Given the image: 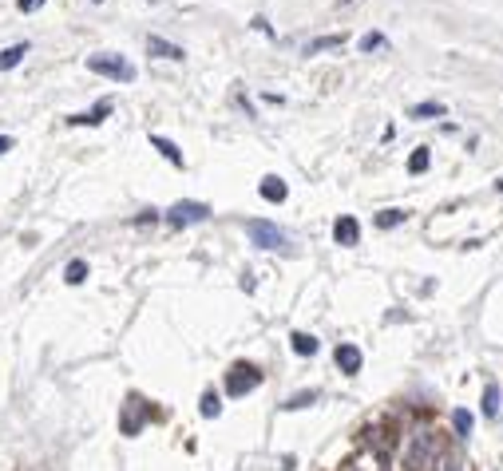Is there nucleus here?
<instances>
[{
  "instance_id": "1",
  "label": "nucleus",
  "mask_w": 503,
  "mask_h": 471,
  "mask_svg": "<svg viewBox=\"0 0 503 471\" xmlns=\"http://www.w3.org/2000/svg\"><path fill=\"white\" fill-rule=\"evenodd\" d=\"M246 234H250V242L258 246V250H289L285 230H278V226L266 222V218H250L246 222Z\"/></svg>"
},
{
  "instance_id": "2",
  "label": "nucleus",
  "mask_w": 503,
  "mask_h": 471,
  "mask_svg": "<svg viewBox=\"0 0 503 471\" xmlns=\"http://www.w3.org/2000/svg\"><path fill=\"white\" fill-rule=\"evenodd\" d=\"M88 67H92L95 76L119 79V83H131V79H135V67H131L123 56H115V52H99V56H88Z\"/></svg>"
},
{
  "instance_id": "3",
  "label": "nucleus",
  "mask_w": 503,
  "mask_h": 471,
  "mask_svg": "<svg viewBox=\"0 0 503 471\" xmlns=\"http://www.w3.org/2000/svg\"><path fill=\"white\" fill-rule=\"evenodd\" d=\"M258 384H262V368L258 364H246V361L230 364V373H226V396H246Z\"/></svg>"
},
{
  "instance_id": "4",
  "label": "nucleus",
  "mask_w": 503,
  "mask_h": 471,
  "mask_svg": "<svg viewBox=\"0 0 503 471\" xmlns=\"http://www.w3.org/2000/svg\"><path fill=\"white\" fill-rule=\"evenodd\" d=\"M210 218V206L206 202H174L171 210H167V222L171 226H194V222Z\"/></svg>"
},
{
  "instance_id": "5",
  "label": "nucleus",
  "mask_w": 503,
  "mask_h": 471,
  "mask_svg": "<svg viewBox=\"0 0 503 471\" xmlns=\"http://www.w3.org/2000/svg\"><path fill=\"white\" fill-rule=\"evenodd\" d=\"M333 361H337V368H341L345 377H357V373H361V348L357 345H337Z\"/></svg>"
},
{
  "instance_id": "6",
  "label": "nucleus",
  "mask_w": 503,
  "mask_h": 471,
  "mask_svg": "<svg viewBox=\"0 0 503 471\" xmlns=\"http://www.w3.org/2000/svg\"><path fill=\"white\" fill-rule=\"evenodd\" d=\"M333 238H337V246H357V238H361V226H357V218H337V226H333Z\"/></svg>"
},
{
  "instance_id": "7",
  "label": "nucleus",
  "mask_w": 503,
  "mask_h": 471,
  "mask_svg": "<svg viewBox=\"0 0 503 471\" xmlns=\"http://www.w3.org/2000/svg\"><path fill=\"white\" fill-rule=\"evenodd\" d=\"M147 52H151V56H158V60H183V56H187L178 44H167L163 36H151V40H147Z\"/></svg>"
},
{
  "instance_id": "8",
  "label": "nucleus",
  "mask_w": 503,
  "mask_h": 471,
  "mask_svg": "<svg viewBox=\"0 0 503 471\" xmlns=\"http://www.w3.org/2000/svg\"><path fill=\"white\" fill-rule=\"evenodd\" d=\"M262 198H266V202H285V182L282 178H278V174H269V178H262Z\"/></svg>"
},
{
  "instance_id": "9",
  "label": "nucleus",
  "mask_w": 503,
  "mask_h": 471,
  "mask_svg": "<svg viewBox=\"0 0 503 471\" xmlns=\"http://www.w3.org/2000/svg\"><path fill=\"white\" fill-rule=\"evenodd\" d=\"M24 56H28V44H12V48H4V52H0V72H12L16 63L24 60Z\"/></svg>"
},
{
  "instance_id": "10",
  "label": "nucleus",
  "mask_w": 503,
  "mask_h": 471,
  "mask_svg": "<svg viewBox=\"0 0 503 471\" xmlns=\"http://www.w3.org/2000/svg\"><path fill=\"white\" fill-rule=\"evenodd\" d=\"M63 282H68V285H79V282H88V262H83V258H76V262H68V269H63Z\"/></svg>"
},
{
  "instance_id": "11",
  "label": "nucleus",
  "mask_w": 503,
  "mask_h": 471,
  "mask_svg": "<svg viewBox=\"0 0 503 471\" xmlns=\"http://www.w3.org/2000/svg\"><path fill=\"white\" fill-rule=\"evenodd\" d=\"M289 345H294V353H301V357H314V353H317V337H309V333H294V337H289Z\"/></svg>"
},
{
  "instance_id": "12",
  "label": "nucleus",
  "mask_w": 503,
  "mask_h": 471,
  "mask_svg": "<svg viewBox=\"0 0 503 471\" xmlns=\"http://www.w3.org/2000/svg\"><path fill=\"white\" fill-rule=\"evenodd\" d=\"M119 428H123V436H135V432L143 428V416L135 412V396L127 400V416H123V424H119Z\"/></svg>"
},
{
  "instance_id": "13",
  "label": "nucleus",
  "mask_w": 503,
  "mask_h": 471,
  "mask_svg": "<svg viewBox=\"0 0 503 471\" xmlns=\"http://www.w3.org/2000/svg\"><path fill=\"white\" fill-rule=\"evenodd\" d=\"M151 147H158V151H163V155L174 163V167H183V151H178L171 139H163V135H151Z\"/></svg>"
},
{
  "instance_id": "14",
  "label": "nucleus",
  "mask_w": 503,
  "mask_h": 471,
  "mask_svg": "<svg viewBox=\"0 0 503 471\" xmlns=\"http://www.w3.org/2000/svg\"><path fill=\"white\" fill-rule=\"evenodd\" d=\"M103 115H111V103L103 99V103H95L88 115H72V123H103Z\"/></svg>"
},
{
  "instance_id": "15",
  "label": "nucleus",
  "mask_w": 503,
  "mask_h": 471,
  "mask_svg": "<svg viewBox=\"0 0 503 471\" xmlns=\"http://www.w3.org/2000/svg\"><path fill=\"white\" fill-rule=\"evenodd\" d=\"M500 412V384L488 380V392H484V416H495Z\"/></svg>"
},
{
  "instance_id": "16",
  "label": "nucleus",
  "mask_w": 503,
  "mask_h": 471,
  "mask_svg": "<svg viewBox=\"0 0 503 471\" xmlns=\"http://www.w3.org/2000/svg\"><path fill=\"white\" fill-rule=\"evenodd\" d=\"M314 400H317V392H314V388H309V392H298V396H289V400H285L282 408H285V412H298V408H309Z\"/></svg>"
},
{
  "instance_id": "17",
  "label": "nucleus",
  "mask_w": 503,
  "mask_h": 471,
  "mask_svg": "<svg viewBox=\"0 0 503 471\" xmlns=\"http://www.w3.org/2000/svg\"><path fill=\"white\" fill-rule=\"evenodd\" d=\"M218 412H222V400H218V392H206V396H203V416H206V420H214Z\"/></svg>"
},
{
  "instance_id": "18",
  "label": "nucleus",
  "mask_w": 503,
  "mask_h": 471,
  "mask_svg": "<svg viewBox=\"0 0 503 471\" xmlns=\"http://www.w3.org/2000/svg\"><path fill=\"white\" fill-rule=\"evenodd\" d=\"M400 222H404V210H384V214H377V226H380V230L400 226Z\"/></svg>"
},
{
  "instance_id": "19",
  "label": "nucleus",
  "mask_w": 503,
  "mask_h": 471,
  "mask_svg": "<svg viewBox=\"0 0 503 471\" xmlns=\"http://www.w3.org/2000/svg\"><path fill=\"white\" fill-rule=\"evenodd\" d=\"M432 115H444V103H420V107H412V119H432Z\"/></svg>"
},
{
  "instance_id": "20",
  "label": "nucleus",
  "mask_w": 503,
  "mask_h": 471,
  "mask_svg": "<svg viewBox=\"0 0 503 471\" xmlns=\"http://www.w3.org/2000/svg\"><path fill=\"white\" fill-rule=\"evenodd\" d=\"M452 420H456V432H460V436H468V432H472V412L456 408V416H452Z\"/></svg>"
},
{
  "instance_id": "21",
  "label": "nucleus",
  "mask_w": 503,
  "mask_h": 471,
  "mask_svg": "<svg viewBox=\"0 0 503 471\" xmlns=\"http://www.w3.org/2000/svg\"><path fill=\"white\" fill-rule=\"evenodd\" d=\"M409 171H412V174H416V171H428V151H424V147H420V151L409 158Z\"/></svg>"
},
{
  "instance_id": "22",
  "label": "nucleus",
  "mask_w": 503,
  "mask_h": 471,
  "mask_svg": "<svg viewBox=\"0 0 503 471\" xmlns=\"http://www.w3.org/2000/svg\"><path fill=\"white\" fill-rule=\"evenodd\" d=\"M337 44H341V36H325V40H314V44L305 48V52L314 56V52H321V48H337Z\"/></svg>"
},
{
  "instance_id": "23",
  "label": "nucleus",
  "mask_w": 503,
  "mask_h": 471,
  "mask_svg": "<svg viewBox=\"0 0 503 471\" xmlns=\"http://www.w3.org/2000/svg\"><path fill=\"white\" fill-rule=\"evenodd\" d=\"M380 44H384V36H380V32H369V36L361 40V48H365V52H373V48H380Z\"/></svg>"
},
{
  "instance_id": "24",
  "label": "nucleus",
  "mask_w": 503,
  "mask_h": 471,
  "mask_svg": "<svg viewBox=\"0 0 503 471\" xmlns=\"http://www.w3.org/2000/svg\"><path fill=\"white\" fill-rule=\"evenodd\" d=\"M40 4H44V0H20V12H36Z\"/></svg>"
},
{
  "instance_id": "25",
  "label": "nucleus",
  "mask_w": 503,
  "mask_h": 471,
  "mask_svg": "<svg viewBox=\"0 0 503 471\" xmlns=\"http://www.w3.org/2000/svg\"><path fill=\"white\" fill-rule=\"evenodd\" d=\"M8 151H12V139H8V135H0V155H8Z\"/></svg>"
},
{
  "instance_id": "26",
  "label": "nucleus",
  "mask_w": 503,
  "mask_h": 471,
  "mask_svg": "<svg viewBox=\"0 0 503 471\" xmlns=\"http://www.w3.org/2000/svg\"><path fill=\"white\" fill-rule=\"evenodd\" d=\"M495 187H500V190H503V178H500V182H495Z\"/></svg>"
},
{
  "instance_id": "27",
  "label": "nucleus",
  "mask_w": 503,
  "mask_h": 471,
  "mask_svg": "<svg viewBox=\"0 0 503 471\" xmlns=\"http://www.w3.org/2000/svg\"><path fill=\"white\" fill-rule=\"evenodd\" d=\"M95 4H99V0H95Z\"/></svg>"
}]
</instances>
